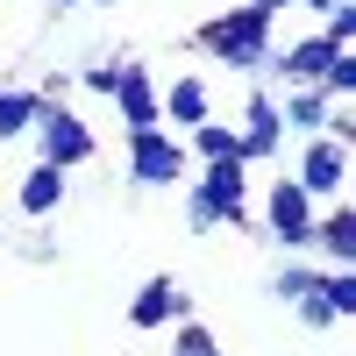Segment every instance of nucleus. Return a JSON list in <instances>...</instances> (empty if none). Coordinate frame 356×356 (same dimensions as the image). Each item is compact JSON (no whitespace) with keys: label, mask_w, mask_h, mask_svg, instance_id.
I'll return each instance as SVG.
<instances>
[{"label":"nucleus","mask_w":356,"mask_h":356,"mask_svg":"<svg viewBox=\"0 0 356 356\" xmlns=\"http://www.w3.org/2000/svg\"><path fill=\"white\" fill-rule=\"evenodd\" d=\"M207 114H214V86H207L200 72H178L171 86H157V122H164V129L186 136V129L207 122Z\"/></svg>","instance_id":"nucleus-8"},{"label":"nucleus","mask_w":356,"mask_h":356,"mask_svg":"<svg viewBox=\"0 0 356 356\" xmlns=\"http://www.w3.org/2000/svg\"><path fill=\"white\" fill-rule=\"evenodd\" d=\"M186 157H200V164H221V157H243V150H235V122H221V114H207L200 129H186Z\"/></svg>","instance_id":"nucleus-15"},{"label":"nucleus","mask_w":356,"mask_h":356,"mask_svg":"<svg viewBox=\"0 0 356 356\" xmlns=\"http://www.w3.org/2000/svg\"><path fill=\"white\" fill-rule=\"evenodd\" d=\"M50 8H79V0H50Z\"/></svg>","instance_id":"nucleus-17"},{"label":"nucleus","mask_w":356,"mask_h":356,"mask_svg":"<svg viewBox=\"0 0 356 356\" xmlns=\"http://www.w3.org/2000/svg\"><path fill=\"white\" fill-rule=\"evenodd\" d=\"M235 150H243V164H271V157L285 150V122H278V100H271V86H250V93H243Z\"/></svg>","instance_id":"nucleus-7"},{"label":"nucleus","mask_w":356,"mask_h":356,"mask_svg":"<svg viewBox=\"0 0 356 356\" xmlns=\"http://www.w3.org/2000/svg\"><path fill=\"white\" fill-rule=\"evenodd\" d=\"M122 164H129V186H143V193H171V186H186V171H193L186 136H171L164 122L157 129H129Z\"/></svg>","instance_id":"nucleus-3"},{"label":"nucleus","mask_w":356,"mask_h":356,"mask_svg":"<svg viewBox=\"0 0 356 356\" xmlns=\"http://www.w3.org/2000/svg\"><path fill=\"white\" fill-rule=\"evenodd\" d=\"M193 314V300H186V285L178 278H150L129 300V328H143V335H157V328H178V321Z\"/></svg>","instance_id":"nucleus-10"},{"label":"nucleus","mask_w":356,"mask_h":356,"mask_svg":"<svg viewBox=\"0 0 356 356\" xmlns=\"http://www.w3.org/2000/svg\"><path fill=\"white\" fill-rule=\"evenodd\" d=\"M271 100H278L285 136H321V129H328V114H335V100L321 93V86H271Z\"/></svg>","instance_id":"nucleus-12"},{"label":"nucleus","mask_w":356,"mask_h":356,"mask_svg":"<svg viewBox=\"0 0 356 356\" xmlns=\"http://www.w3.org/2000/svg\"><path fill=\"white\" fill-rule=\"evenodd\" d=\"M186 228H193V235L250 228V164H243V157L200 164V178L186 186Z\"/></svg>","instance_id":"nucleus-2"},{"label":"nucleus","mask_w":356,"mask_h":356,"mask_svg":"<svg viewBox=\"0 0 356 356\" xmlns=\"http://www.w3.org/2000/svg\"><path fill=\"white\" fill-rule=\"evenodd\" d=\"M29 143H36V157L57 164V171H79V164L100 157L93 122H86L79 107H65V100H43V114H36V129H29Z\"/></svg>","instance_id":"nucleus-4"},{"label":"nucleus","mask_w":356,"mask_h":356,"mask_svg":"<svg viewBox=\"0 0 356 356\" xmlns=\"http://www.w3.org/2000/svg\"><path fill=\"white\" fill-rule=\"evenodd\" d=\"M114 114H122V136L129 129H157V79L136 65V57H122V72H114Z\"/></svg>","instance_id":"nucleus-9"},{"label":"nucleus","mask_w":356,"mask_h":356,"mask_svg":"<svg viewBox=\"0 0 356 356\" xmlns=\"http://www.w3.org/2000/svg\"><path fill=\"white\" fill-rule=\"evenodd\" d=\"M292 178H300V193L307 200H342L349 193V136H300V164H292Z\"/></svg>","instance_id":"nucleus-6"},{"label":"nucleus","mask_w":356,"mask_h":356,"mask_svg":"<svg viewBox=\"0 0 356 356\" xmlns=\"http://www.w3.org/2000/svg\"><path fill=\"white\" fill-rule=\"evenodd\" d=\"M43 86H0V143H29V129H36L43 114Z\"/></svg>","instance_id":"nucleus-14"},{"label":"nucleus","mask_w":356,"mask_h":356,"mask_svg":"<svg viewBox=\"0 0 356 356\" xmlns=\"http://www.w3.org/2000/svg\"><path fill=\"white\" fill-rule=\"evenodd\" d=\"M65 200H72V171H57V164H43V157L29 164V171H22V186H15V207H22L29 221H50Z\"/></svg>","instance_id":"nucleus-11"},{"label":"nucleus","mask_w":356,"mask_h":356,"mask_svg":"<svg viewBox=\"0 0 356 356\" xmlns=\"http://www.w3.org/2000/svg\"><path fill=\"white\" fill-rule=\"evenodd\" d=\"M314 214H321V200H307L292 171H278L271 186H264V235H271L285 257H307V243H314Z\"/></svg>","instance_id":"nucleus-5"},{"label":"nucleus","mask_w":356,"mask_h":356,"mask_svg":"<svg viewBox=\"0 0 356 356\" xmlns=\"http://www.w3.org/2000/svg\"><path fill=\"white\" fill-rule=\"evenodd\" d=\"M307 250H321V264H356V207L349 200H328L314 214V243Z\"/></svg>","instance_id":"nucleus-13"},{"label":"nucleus","mask_w":356,"mask_h":356,"mask_svg":"<svg viewBox=\"0 0 356 356\" xmlns=\"http://www.w3.org/2000/svg\"><path fill=\"white\" fill-rule=\"evenodd\" d=\"M193 50H207L221 72H243V79H264V65H271V8H228L214 22L193 29Z\"/></svg>","instance_id":"nucleus-1"},{"label":"nucleus","mask_w":356,"mask_h":356,"mask_svg":"<svg viewBox=\"0 0 356 356\" xmlns=\"http://www.w3.org/2000/svg\"><path fill=\"white\" fill-rule=\"evenodd\" d=\"M79 8H114V0H79Z\"/></svg>","instance_id":"nucleus-16"}]
</instances>
